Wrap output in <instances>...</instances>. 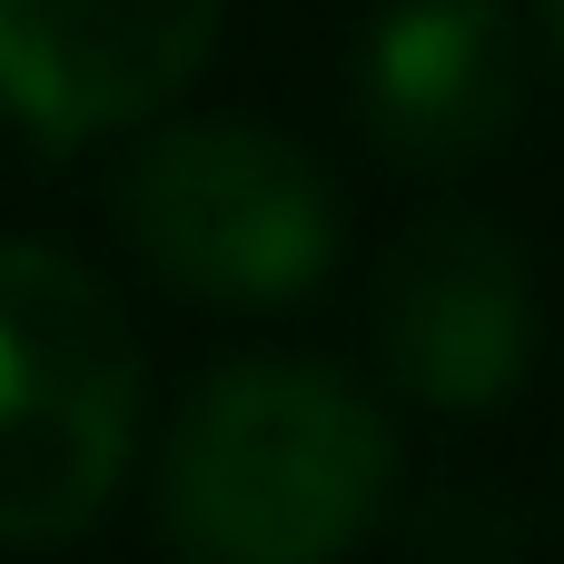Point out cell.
Returning <instances> with one entry per match:
<instances>
[{
    "label": "cell",
    "instance_id": "1",
    "mask_svg": "<svg viewBox=\"0 0 564 564\" xmlns=\"http://www.w3.org/2000/svg\"><path fill=\"white\" fill-rule=\"evenodd\" d=\"M397 496L387 406L317 357H228L159 436V535L178 564H337Z\"/></svg>",
    "mask_w": 564,
    "mask_h": 564
},
{
    "label": "cell",
    "instance_id": "2",
    "mask_svg": "<svg viewBox=\"0 0 564 564\" xmlns=\"http://www.w3.org/2000/svg\"><path fill=\"white\" fill-rule=\"evenodd\" d=\"M139 456V337L109 288L0 238V545H69L109 516Z\"/></svg>",
    "mask_w": 564,
    "mask_h": 564
},
{
    "label": "cell",
    "instance_id": "3",
    "mask_svg": "<svg viewBox=\"0 0 564 564\" xmlns=\"http://www.w3.org/2000/svg\"><path fill=\"white\" fill-rule=\"evenodd\" d=\"M119 228L159 288L258 317V307H297L327 288L347 208H337V178L317 169V149H297L288 129L178 119L129 159Z\"/></svg>",
    "mask_w": 564,
    "mask_h": 564
},
{
    "label": "cell",
    "instance_id": "4",
    "mask_svg": "<svg viewBox=\"0 0 564 564\" xmlns=\"http://www.w3.org/2000/svg\"><path fill=\"white\" fill-rule=\"evenodd\" d=\"M535 337H545V307L516 228L476 208H426L416 228H397L377 268V357L397 397L436 416H486L525 387Z\"/></svg>",
    "mask_w": 564,
    "mask_h": 564
},
{
    "label": "cell",
    "instance_id": "5",
    "mask_svg": "<svg viewBox=\"0 0 564 564\" xmlns=\"http://www.w3.org/2000/svg\"><path fill=\"white\" fill-rule=\"evenodd\" d=\"M228 0H0V109L40 149L159 119L218 50Z\"/></svg>",
    "mask_w": 564,
    "mask_h": 564
},
{
    "label": "cell",
    "instance_id": "6",
    "mask_svg": "<svg viewBox=\"0 0 564 564\" xmlns=\"http://www.w3.org/2000/svg\"><path fill=\"white\" fill-rule=\"evenodd\" d=\"M357 119L397 169H476L525 119V30L506 0H377Z\"/></svg>",
    "mask_w": 564,
    "mask_h": 564
},
{
    "label": "cell",
    "instance_id": "7",
    "mask_svg": "<svg viewBox=\"0 0 564 564\" xmlns=\"http://www.w3.org/2000/svg\"><path fill=\"white\" fill-rule=\"evenodd\" d=\"M545 10V40H555V59H564V0H535Z\"/></svg>",
    "mask_w": 564,
    "mask_h": 564
}]
</instances>
